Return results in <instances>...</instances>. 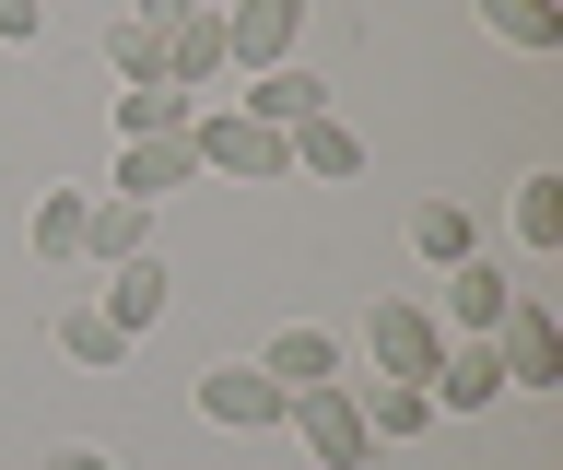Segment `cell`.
<instances>
[{
    "instance_id": "277c9868",
    "label": "cell",
    "mask_w": 563,
    "mask_h": 470,
    "mask_svg": "<svg viewBox=\"0 0 563 470\" xmlns=\"http://www.w3.org/2000/svg\"><path fill=\"white\" fill-rule=\"evenodd\" d=\"M106 188L153 212V200H176V188H200V142H188V130H141V142H118V177Z\"/></svg>"
},
{
    "instance_id": "7c38bea8",
    "label": "cell",
    "mask_w": 563,
    "mask_h": 470,
    "mask_svg": "<svg viewBox=\"0 0 563 470\" xmlns=\"http://www.w3.org/2000/svg\"><path fill=\"white\" fill-rule=\"evenodd\" d=\"M505 306H517V283H505L493 259H457V271H446V341H493Z\"/></svg>"
},
{
    "instance_id": "6da1fadb",
    "label": "cell",
    "mask_w": 563,
    "mask_h": 470,
    "mask_svg": "<svg viewBox=\"0 0 563 470\" xmlns=\"http://www.w3.org/2000/svg\"><path fill=\"white\" fill-rule=\"evenodd\" d=\"M294 447H306L317 470H376V435H364V412H352V376H329V389H294Z\"/></svg>"
},
{
    "instance_id": "3957f363",
    "label": "cell",
    "mask_w": 563,
    "mask_h": 470,
    "mask_svg": "<svg viewBox=\"0 0 563 470\" xmlns=\"http://www.w3.org/2000/svg\"><path fill=\"white\" fill-rule=\"evenodd\" d=\"M434 353H446V318H434V306H411V294H387L376 318H364V364H376V376H434Z\"/></svg>"
},
{
    "instance_id": "4fadbf2b",
    "label": "cell",
    "mask_w": 563,
    "mask_h": 470,
    "mask_svg": "<svg viewBox=\"0 0 563 470\" xmlns=\"http://www.w3.org/2000/svg\"><path fill=\"white\" fill-rule=\"evenodd\" d=\"M352 412H364V435H376V447H411V435L434 424V400H422L411 376H352Z\"/></svg>"
},
{
    "instance_id": "ffe728a7",
    "label": "cell",
    "mask_w": 563,
    "mask_h": 470,
    "mask_svg": "<svg viewBox=\"0 0 563 470\" xmlns=\"http://www.w3.org/2000/svg\"><path fill=\"white\" fill-rule=\"evenodd\" d=\"M517 248H528V259L563 248V177H552V165H540V177H517Z\"/></svg>"
},
{
    "instance_id": "9c48e42d",
    "label": "cell",
    "mask_w": 563,
    "mask_h": 470,
    "mask_svg": "<svg viewBox=\"0 0 563 470\" xmlns=\"http://www.w3.org/2000/svg\"><path fill=\"white\" fill-rule=\"evenodd\" d=\"M165 306H176V271H165V259H118V271L95 283V318H106V329H130V341L165 318Z\"/></svg>"
},
{
    "instance_id": "5bb4252c",
    "label": "cell",
    "mask_w": 563,
    "mask_h": 470,
    "mask_svg": "<svg viewBox=\"0 0 563 470\" xmlns=\"http://www.w3.org/2000/svg\"><path fill=\"white\" fill-rule=\"evenodd\" d=\"M258 376H271V389H329V376H341V329H271Z\"/></svg>"
},
{
    "instance_id": "ac0fdd59",
    "label": "cell",
    "mask_w": 563,
    "mask_h": 470,
    "mask_svg": "<svg viewBox=\"0 0 563 470\" xmlns=\"http://www.w3.org/2000/svg\"><path fill=\"white\" fill-rule=\"evenodd\" d=\"M411 259H434V271L482 259V236H470V200H411Z\"/></svg>"
},
{
    "instance_id": "52a82bcc",
    "label": "cell",
    "mask_w": 563,
    "mask_h": 470,
    "mask_svg": "<svg viewBox=\"0 0 563 470\" xmlns=\"http://www.w3.org/2000/svg\"><path fill=\"white\" fill-rule=\"evenodd\" d=\"M200 412H211L223 435H282V412H294V389H271L258 364H211V376H200Z\"/></svg>"
},
{
    "instance_id": "cb8c5ba5",
    "label": "cell",
    "mask_w": 563,
    "mask_h": 470,
    "mask_svg": "<svg viewBox=\"0 0 563 470\" xmlns=\"http://www.w3.org/2000/svg\"><path fill=\"white\" fill-rule=\"evenodd\" d=\"M47 36V0H0V47H35Z\"/></svg>"
},
{
    "instance_id": "8992f818",
    "label": "cell",
    "mask_w": 563,
    "mask_h": 470,
    "mask_svg": "<svg viewBox=\"0 0 563 470\" xmlns=\"http://www.w3.org/2000/svg\"><path fill=\"white\" fill-rule=\"evenodd\" d=\"M306 36V0H223V59L235 72H282Z\"/></svg>"
},
{
    "instance_id": "44dd1931",
    "label": "cell",
    "mask_w": 563,
    "mask_h": 470,
    "mask_svg": "<svg viewBox=\"0 0 563 470\" xmlns=\"http://www.w3.org/2000/svg\"><path fill=\"white\" fill-rule=\"evenodd\" d=\"M200 118V95H176V83H130L118 95V142H141V130H188Z\"/></svg>"
},
{
    "instance_id": "603a6c76",
    "label": "cell",
    "mask_w": 563,
    "mask_h": 470,
    "mask_svg": "<svg viewBox=\"0 0 563 470\" xmlns=\"http://www.w3.org/2000/svg\"><path fill=\"white\" fill-rule=\"evenodd\" d=\"M59 353H70V364H95V376H106V364H130V329H106L95 306H70V318H59Z\"/></svg>"
},
{
    "instance_id": "d4e9b609",
    "label": "cell",
    "mask_w": 563,
    "mask_h": 470,
    "mask_svg": "<svg viewBox=\"0 0 563 470\" xmlns=\"http://www.w3.org/2000/svg\"><path fill=\"white\" fill-rule=\"evenodd\" d=\"M47 470H118V459H106V447H82V435H70V447H47Z\"/></svg>"
},
{
    "instance_id": "5b68a950",
    "label": "cell",
    "mask_w": 563,
    "mask_h": 470,
    "mask_svg": "<svg viewBox=\"0 0 563 470\" xmlns=\"http://www.w3.org/2000/svg\"><path fill=\"white\" fill-rule=\"evenodd\" d=\"M493 353H505V389H540V400L563 389V318H552V306H528V294H517L505 329H493Z\"/></svg>"
},
{
    "instance_id": "d6986e66",
    "label": "cell",
    "mask_w": 563,
    "mask_h": 470,
    "mask_svg": "<svg viewBox=\"0 0 563 470\" xmlns=\"http://www.w3.org/2000/svg\"><path fill=\"white\" fill-rule=\"evenodd\" d=\"M482 24L505 47H528V59H552V47H563V0H482Z\"/></svg>"
},
{
    "instance_id": "ba28073f",
    "label": "cell",
    "mask_w": 563,
    "mask_h": 470,
    "mask_svg": "<svg viewBox=\"0 0 563 470\" xmlns=\"http://www.w3.org/2000/svg\"><path fill=\"white\" fill-rule=\"evenodd\" d=\"M223 72H235V59H223V0H188V12L165 24V83L176 95H211Z\"/></svg>"
},
{
    "instance_id": "7402d4cb",
    "label": "cell",
    "mask_w": 563,
    "mask_h": 470,
    "mask_svg": "<svg viewBox=\"0 0 563 470\" xmlns=\"http://www.w3.org/2000/svg\"><path fill=\"white\" fill-rule=\"evenodd\" d=\"M106 72H118V83H165V36L118 12V24H106Z\"/></svg>"
},
{
    "instance_id": "30bf717a",
    "label": "cell",
    "mask_w": 563,
    "mask_h": 470,
    "mask_svg": "<svg viewBox=\"0 0 563 470\" xmlns=\"http://www.w3.org/2000/svg\"><path fill=\"white\" fill-rule=\"evenodd\" d=\"M422 400H434V412H493V400H505V353H493V341H446L434 376H422Z\"/></svg>"
},
{
    "instance_id": "7a4b0ae2",
    "label": "cell",
    "mask_w": 563,
    "mask_h": 470,
    "mask_svg": "<svg viewBox=\"0 0 563 470\" xmlns=\"http://www.w3.org/2000/svg\"><path fill=\"white\" fill-rule=\"evenodd\" d=\"M188 142H200V177H246V188H282V177H294V165H282V130H258L246 107L188 118Z\"/></svg>"
},
{
    "instance_id": "8fae6325",
    "label": "cell",
    "mask_w": 563,
    "mask_h": 470,
    "mask_svg": "<svg viewBox=\"0 0 563 470\" xmlns=\"http://www.w3.org/2000/svg\"><path fill=\"white\" fill-rule=\"evenodd\" d=\"M258 130H306V118H329V83L306 72V59H282V72H246V95H235Z\"/></svg>"
},
{
    "instance_id": "2e32d148",
    "label": "cell",
    "mask_w": 563,
    "mask_h": 470,
    "mask_svg": "<svg viewBox=\"0 0 563 470\" xmlns=\"http://www.w3.org/2000/svg\"><path fill=\"white\" fill-rule=\"evenodd\" d=\"M282 165L294 177H364V142H352L341 118H306V130H282Z\"/></svg>"
},
{
    "instance_id": "e0dca14e",
    "label": "cell",
    "mask_w": 563,
    "mask_h": 470,
    "mask_svg": "<svg viewBox=\"0 0 563 470\" xmlns=\"http://www.w3.org/2000/svg\"><path fill=\"white\" fill-rule=\"evenodd\" d=\"M82 212H95V188H47V200L24 212V248L70 271V259H82Z\"/></svg>"
},
{
    "instance_id": "9a60e30c",
    "label": "cell",
    "mask_w": 563,
    "mask_h": 470,
    "mask_svg": "<svg viewBox=\"0 0 563 470\" xmlns=\"http://www.w3.org/2000/svg\"><path fill=\"white\" fill-rule=\"evenodd\" d=\"M82 259H95V271H118V259H153V212L106 188L95 212H82Z\"/></svg>"
},
{
    "instance_id": "484cf974",
    "label": "cell",
    "mask_w": 563,
    "mask_h": 470,
    "mask_svg": "<svg viewBox=\"0 0 563 470\" xmlns=\"http://www.w3.org/2000/svg\"><path fill=\"white\" fill-rule=\"evenodd\" d=\"M176 12H188V0H130V24H153V36H165Z\"/></svg>"
}]
</instances>
